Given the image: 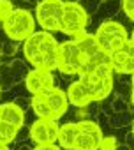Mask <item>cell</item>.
Here are the masks:
<instances>
[{"label":"cell","mask_w":134,"mask_h":150,"mask_svg":"<svg viewBox=\"0 0 134 150\" xmlns=\"http://www.w3.org/2000/svg\"><path fill=\"white\" fill-rule=\"evenodd\" d=\"M58 41L51 35V32L41 30L34 32L23 44V53L28 64L34 69L55 71L58 65Z\"/></svg>","instance_id":"1"},{"label":"cell","mask_w":134,"mask_h":150,"mask_svg":"<svg viewBox=\"0 0 134 150\" xmlns=\"http://www.w3.org/2000/svg\"><path fill=\"white\" fill-rule=\"evenodd\" d=\"M67 108H69V99L67 94L56 87L32 96V110L37 115V118H51L58 120L60 117L65 115Z\"/></svg>","instance_id":"2"},{"label":"cell","mask_w":134,"mask_h":150,"mask_svg":"<svg viewBox=\"0 0 134 150\" xmlns=\"http://www.w3.org/2000/svg\"><path fill=\"white\" fill-rule=\"evenodd\" d=\"M4 32L13 41H27L35 32V20L27 9H14L11 16L2 21Z\"/></svg>","instance_id":"3"},{"label":"cell","mask_w":134,"mask_h":150,"mask_svg":"<svg viewBox=\"0 0 134 150\" xmlns=\"http://www.w3.org/2000/svg\"><path fill=\"white\" fill-rule=\"evenodd\" d=\"M87 64V57L81 51V48L78 46V42L74 39L60 42L58 48V65L56 69L63 74H81L83 67Z\"/></svg>","instance_id":"4"},{"label":"cell","mask_w":134,"mask_h":150,"mask_svg":"<svg viewBox=\"0 0 134 150\" xmlns=\"http://www.w3.org/2000/svg\"><path fill=\"white\" fill-rule=\"evenodd\" d=\"M94 35H95L101 50L106 51L108 55H111L113 51H116L118 48H122L129 41V34H127L125 27L122 23H118V21H104V23H101Z\"/></svg>","instance_id":"5"},{"label":"cell","mask_w":134,"mask_h":150,"mask_svg":"<svg viewBox=\"0 0 134 150\" xmlns=\"http://www.w3.org/2000/svg\"><path fill=\"white\" fill-rule=\"evenodd\" d=\"M63 7V0H41L35 9V18L41 28L46 32H58L62 28Z\"/></svg>","instance_id":"6"},{"label":"cell","mask_w":134,"mask_h":150,"mask_svg":"<svg viewBox=\"0 0 134 150\" xmlns=\"http://www.w3.org/2000/svg\"><path fill=\"white\" fill-rule=\"evenodd\" d=\"M87 27H88V13L85 11V7L78 2H65L60 32L74 39L80 34H85Z\"/></svg>","instance_id":"7"},{"label":"cell","mask_w":134,"mask_h":150,"mask_svg":"<svg viewBox=\"0 0 134 150\" xmlns=\"http://www.w3.org/2000/svg\"><path fill=\"white\" fill-rule=\"evenodd\" d=\"M78 125H80V131H78L73 150H99L101 141L104 138L99 124L92 120H81L78 122Z\"/></svg>","instance_id":"8"},{"label":"cell","mask_w":134,"mask_h":150,"mask_svg":"<svg viewBox=\"0 0 134 150\" xmlns=\"http://www.w3.org/2000/svg\"><path fill=\"white\" fill-rule=\"evenodd\" d=\"M58 120L51 118H37L30 125V139L35 145H49L58 141Z\"/></svg>","instance_id":"9"},{"label":"cell","mask_w":134,"mask_h":150,"mask_svg":"<svg viewBox=\"0 0 134 150\" xmlns=\"http://www.w3.org/2000/svg\"><path fill=\"white\" fill-rule=\"evenodd\" d=\"M80 80L87 85L92 101H102L109 96L113 88V74H83Z\"/></svg>","instance_id":"10"},{"label":"cell","mask_w":134,"mask_h":150,"mask_svg":"<svg viewBox=\"0 0 134 150\" xmlns=\"http://www.w3.org/2000/svg\"><path fill=\"white\" fill-rule=\"evenodd\" d=\"M111 69L118 74H134V44L127 41L122 48L109 55Z\"/></svg>","instance_id":"11"},{"label":"cell","mask_w":134,"mask_h":150,"mask_svg":"<svg viewBox=\"0 0 134 150\" xmlns=\"http://www.w3.org/2000/svg\"><path fill=\"white\" fill-rule=\"evenodd\" d=\"M25 85H27V90L35 96V94H42L49 88L55 87V81H53V74L51 71H44V69H32L27 78H25Z\"/></svg>","instance_id":"12"},{"label":"cell","mask_w":134,"mask_h":150,"mask_svg":"<svg viewBox=\"0 0 134 150\" xmlns=\"http://www.w3.org/2000/svg\"><path fill=\"white\" fill-rule=\"evenodd\" d=\"M65 94H67V99H69V104H73L76 108H85L90 103H94L92 97H90V92H88L87 85L81 80H76L74 83H71Z\"/></svg>","instance_id":"13"},{"label":"cell","mask_w":134,"mask_h":150,"mask_svg":"<svg viewBox=\"0 0 134 150\" xmlns=\"http://www.w3.org/2000/svg\"><path fill=\"white\" fill-rule=\"evenodd\" d=\"M0 120L7 122V124H13V125L21 129V125L25 122V115H23V110L18 104L4 103V104H0Z\"/></svg>","instance_id":"14"},{"label":"cell","mask_w":134,"mask_h":150,"mask_svg":"<svg viewBox=\"0 0 134 150\" xmlns=\"http://www.w3.org/2000/svg\"><path fill=\"white\" fill-rule=\"evenodd\" d=\"M78 131H80L78 122H67V124L60 125V131H58V141H56V143H58L62 148L73 150L74 141H76V136H78Z\"/></svg>","instance_id":"15"},{"label":"cell","mask_w":134,"mask_h":150,"mask_svg":"<svg viewBox=\"0 0 134 150\" xmlns=\"http://www.w3.org/2000/svg\"><path fill=\"white\" fill-rule=\"evenodd\" d=\"M18 132H20V127H16V125H13V124H7V122H2V120H0V138H2V141H4L6 145L13 143V141L16 139Z\"/></svg>","instance_id":"16"},{"label":"cell","mask_w":134,"mask_h":150,"mask_svg":"<svg viewBox=\"0 0 134 150\" xmlns=\"http://www.w3.org/2000/svg\"><path fill=\"white\" fill-rule=\"evenodd\" d=\"M16 7H13V4L9 2V0H0V18H2V21L11 16V13L14 11Z\"/></svg>","instance_id":"17"},{"label":"cell","mask_w":134,"mask_h":150,"mask_svg":"<svg viewBox=\"0 0 134 150\" xmlns=\"http://www.w3.org/2000/svg\"><path fill=\"white\" fill-rule=\"evenodd\" d=\"M99 150H116V138L113 136H104L101 141Z\"/></svg>","instance_id":"18"},{"label":"cell","mask_w":134,"mask_h":150,"mask_svg":"<svg viewBox=\"0 0 134 150\" xmlns=\"http://www.w3.org/2000/svg\"><path fill=\"white\" fill-rule=\"evenodd\" d=\"M122 7H123V13L127 14V18L134 21V0H122Z\"/></svg>","instance_id":"19"},{"label":"cell","mask_w":134,"mask_h":150,"mask_svg":"<svg viewBox=\"0 0 134 150\" xmlns=\"http://www.w3.org/2000/svg\"><path fill=\"white\" fill-rule=\"evenodd\" d=\"M32 150H62V146L56 145V143H49V145H37Z\"/></svg>","instance_id":"20"},{"label":"cell","mask_w":134,"mask_h":150,"mask_svg":"<svg viewBox=\"0 0 134 150\" xmlns=\"http://www.w3.org/2000/svg\"><path fill=\"white\" fill-rule=\"evenodd\" d=\"M130 103H132V106H134V87L130 88Z\"/></svg>","instance_id":"21"},{"label":"cell","mask_w":134,"mask_h":150,"mask_svg":"<svg viewBox=\"0 0 134 150\" xmlns=\"http://www.w3.org/2000/svg\"><path fill=\"white\" fill-rule=\"evenodd\" d=\"M0 150H9V146L6 143H0Z\"/></svg>","instance_id":"22"},{"label":"cell","mask_w":134,"mask_h":150,"mask_svg":"<svg viewBox=\"0 0 134 150\" xmlns=\"http://www.w3.org/2000/svg\"><path fill=\"white\" fill-rule=\"evenodd\" d=\"M130 85L134 87V74H130Z\"/></svg>","instance_id":"23"},{"label":"cell","mask_w":134,"mask_h":150,"mask_svg":"<svg viewBox=\"0 0 134 150\" xmlns=\"http://www.w3.org/2000/svg\"><path fill=\"white\" fill-rule=\"evenodd\" d=\"M63 2H71V0H63Z\"/></svg>","instance_id":"24"},{"label":"cell","mask_w":134,"mask_h":150,"mask_svg":"<svg viewBox=\"0 0 134 150\" xmlns=\"http://www.w3.org/2000/svg\"><path fill=\"white\" fill-rule=\"evenodd\" d=\"M0 94H2V88H0Z\"/></svg>","instance_id":"25"},{"label":"cell","mask_w":134,"mask_h":150,"mask_svg":"<svg viewBox=\"0 0 134 150\" xmlns=\"http://www.w3.org/2000/svg\"><path fill=\"white\" fill-rule=\"evenodd\" d=\"M0 23H2V18H0Z\"/></svg>","instance_id":"26"}]
</instances>
